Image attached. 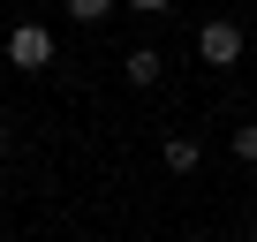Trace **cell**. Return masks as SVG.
<instances>
[{
	"label": "cell",
	"instance_id": "6da1fadb",
	"mask_svg": "<svg viewBox=\"0 0 257 242\" xmlns=\"http://www.w3.org/2000/svg\"><path fill=\"white\" fill-rule=\"evenodd\" d=\"M197 53H204L212 68H234V61H242V23H227V16H212V23L197 31Z\"/></svg>",
	"mask_w": 257,
	"mask_h": 242
},
{
	"label": "cell",
	"instance_id": "7a4b0ae2",
	"mask_svg": "<svg viewBox=\"0 0 257 242\" xmlns=\"http://www.w3.org/2000/svg\"><path fill=\"white\" fill-rule=\"evenodd\" d=\"M8 61H16V68H46V61H53V31H46V23H16V31H8Z\"/></svg>",
	"mask_w": 257,
	"mask_h": 242
},
{
	"label": "cell",
	"instance_id": "3957f363",
	"mask_svg": "<svg viewBox=\"0 0 257 242\" xmlns=\"http://www.w3.org/2000/svg\"><path fill=\"white\" fill-rule=\"evenodd\" d=\"M121 76H128V83H159V53H152V46L121 53Z\"/></svg>",
	"mask_w": 257,
	"mask_h": 242
},
{
	"label": "cell",
	"instance_id": "277c9868",
	"mask_svg": "<svg viewBox=\"0 0 257 242\" xmlns=\"http://www.w3.org/2000/svg\"><path fill=\"white\" fill-rule=\"evenodd\" d=\"M159 159H167L174 174H189V167H197V144H189V137H167V144H159Z\"/></svg>",
	"mask_w": 257,
	"mask_h": 242
},
{
	"label": "cell",
	"instance_id": "5b68a950",
	"mask_svg": "<svg viewBox=\"0 0 257 242\" xmlns=\"http://www.w3.org/2000/svg\"><path fill=\"white\" fill-rule=\"evenodd\" d=\"M68 16H76V23H106V16H113V0H68Z\"/></svg>",
	"mask_w": 257,
	"mask_h": 242
},
{
	"label": "cell",
	"instance_id": "8992f818",
	"mask_svg": "<svg viewBox=\"0 0 257 242\" xmlns=\"http://www.w3.org/2000/svg\"><path fill=\"white\" fill-rule=\"evenodd\" d=\"M234 159H257V121H242V129H234Z\"/></svg>",
	"mask_w": 257,
	"mask_h": 242
},
{
	"label": "cell",
	"instance_id": "52a82bcc",
	"mask_svg": "<svg viewBox=\"0 0 257 242\" xmlns=\"http://www.w3.org/2000/svg\"><path fill=\"white\" fill-rule=\"evenodd\" d=\"M128 8H144V16H167V8H174V0H128Z\"/></svg>",
	"mask_w": 257,
	"mask_h": 242
}]
</instances>
